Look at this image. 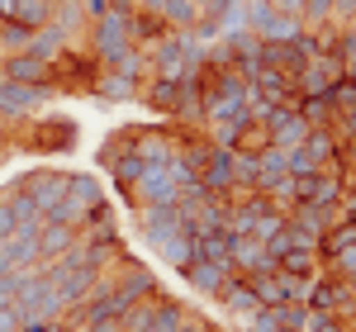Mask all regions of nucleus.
<instances>
[{"instance_id": "f257e3e1", "label": "nucleus", "mask_w": 356, "mask_h": 332, "mask_svg": "<svg viewBox=\"0 0 356 332\" xmlns=\"http://www.w3.org/2000/svg\"><path fill=\"white\" fill-rule=\"evenodd\" d=\"M134 53V38H129V15H119V10H105L100 19H95V57L100 62H110L114 72L129 62Z\"/></svg>"}, {"instance_id": "f03ea898", "label": "nucleus", "mask_w": 356, "mask_h": 332, "mask_svg": "<svg viewBox=\"0 0 356 332\" xmlns=\"http://www.w3.org/2000/svg\"><path fill=\"white\" fill-rule=\"evenodd\" d=\"M105 199H100V185H95V176H72L67 181V199L57 204V214L48 223H67V228H81L86 214L90 209H100Z\"/></svg>"}, {"instance_id": "7ed1b4c3", "label": "nucleus", "mask_w": 356, "mask_h": 332, "mask_svg": "<svg viewBox=\"0 0 356 332\" xmlns=\"http://www.w3.org/2000/svg\"><path fill=\"white\" fill-rule=\"evenodd\" d=\"M67 181H72L67 171H38V176H29V181H24V194L38 204V214H43V219H53L57 204L67 199Z\"/></svg>"}, {"instance_id": "20e7f679", "label": "nucleus", "mask_w": 356, "mask_h": 332, "mask_svg": "<svg viewBox=\"0 0 356 332\" xmlns=\"http://www.w3.org/2000/svg\"><path fill=\"white\" fill-rule=\"evenodd\" d=\"M48 81H62L67 90H95V81H100L95 57H76L72 48H67V53H62L53 67H48Z\"/></svg>"}, {"instance_id": "39448f33", "label": "nucleus", "mask_w": 356, "mask_h": 332, "mask_svg": "<svg viewBox=\"0 0 356 332\" xmlns=\"http://www.w3.org/2000/svg\"><path fill=\"white\" fill-rule=\"evenodd\" d=\"M129 199H134L138 209H171V204L181 199V190L171 185L166 171H143V181L129 185Z\"/></svg>"}, {"instance_id": "423d86ee", "label": "nucleus", "mask_w": 356, "mask_h": 332, "mask_svg": "<svg viewBox=\"0 0 356 332\" xmlns=\"http://www.w3.org/2000/svg\"><path fill=\"white\" fill-rule=\"evenodd\" d=\"M352 299H356V294L347 290V280H314V290H309V299H304V308L342 318V313L352 308Z\"/></svg>"}, {"instance_id": "0eeeda50", "label": "nucleus", "mask_w": 356, "mask_h": 332, "mask_svg": "<svg viewBox=\"0 0 356 332\" xmlns=\"http://www.w3.org/2000/svg\"><path fill=\"white\" fill-rule=\"evenodd\" d=\"M134 157L147 171H166V162L176 157V142L166 138V133H157V128H138L134 133Z\"/></svg>"}, {"instance_id": "6e6552de", "label": "nucleus", "mask_w": 356, "mask_h": 332, "mask_svg": "<svg viewBox=\"0 0 356 332\" xmlns=\"http://www.w3.org/2000/svg\"><path fill=\"white\" fill-rule=\"evenodd\" d=\"M53 90L48 85H15V81H0V114L5 119H19V114L38 110Z\"/></svg>"}, {"instance_id": "1a4fd4ad", "label": "nucleus", "mask_w": 356, "mask_h": 332, "mask_svg": "<svg viewBox=\"0 0 356 332\" xmlns=\"http://www.w3.org/2000/svg\"><path fill=\"white\" fill-rule=\"evenodd\" d=\"M261 67H271V72H280V76H300L304 67H309V53L300 48V38L295 43H261Z\"/></svg>"}, {"instance_id": "9d476101", "label": "nucleus", "mask_w": 356, "mask_h": 332, "mask_svg": "<svg viewBox=\"0 0 356 332\" xmlns=\"http://www.w3.org/2000/svg\"><path fill=\"white\" fill-rule=\"evenodd\" d=\"M181 276L191 280L195 294H209V299H219V290L228 285V280L238 276V266H214V261H191Z\"/></svg>"}, {"instance_id": "9b49d317", "label": "nucleus", "mask_w": 356, "mask_h": 332, "mask_svg": "<svg viewBox=\"0 0 356 332\" xmlns=\"http://www.w3.org/2000/svg\"><path fill=\"white\" fill-rule=\"evenodd\" d=\"M138 223H143V233H147L152 247H162V242L176 238V233H186V223H181V214H176V204H171V209H138Z\"/></svg>"}, {"instance_id": "f8f14e48", "label": "nucleus", "mask_w": 356, "mask_h": 332, "mask_svg": "<svg viewBox=\"0 0 356 332\" xmlns=\"http://www.w3.org/2000/svg\"><path fill=\"white\" fill-rule=\"evenodd\" d=\"M200 185L209 194H219V199H228V194H233V152L214 147L209 162H204V171H200Z\"/></svg>"}, {"instance_id": "ddd939ff", "label": "nucleus", "mask_w": 356, "mask_h": 332, "mask_svg": "<svg viewBox=\"0 0 356 332\" xmlns=\"http://www.w3.org/2000/svg\"><path fill=\"white\" fill-rule=\"evenodd\" d=\"M81 242V228H67V223H43L38 228V261H57Z\"/></svg>"}, {"instance_id": "4468645a", "label": "nucleus", "mask_w": 356, "mask_h": 332, "mask_svg": "<svg viewBox=\"0 0 356 332\" xmlns=\"http://www.w3.org/2000/svg\"><path fill=\"white\" fill-rule=\"evenodd\" d=\"M0 81H15V85H43L48 81V67L29 53H10L0 62Z\"/></svg>"}, {"instance_id": "2eb2a0df", "label": "nucleus", "mask_w": 356, "mask_h": 332, "mask_svg": "<svg viewBox=\"0 0 356 332\" xmlns=\"http://www.w3.org/2000/svg\"><path fill=\"white\" fill-rule=\"evenodd\" d=\"M29 57H38V62H43V67H53L57 57L67 53V33H62V28L57 24H48V28H38V33H33V38H29V48H24Z\"/></svg>"}, {"instance_id": "dca6fc26", "label": "nucleus", "mask_w": 356, "mask_h": 332, "mask_svg": "<svg viewBox=\"0 0 356 332\" xmlns=\"http://www.w3.org/2000/svg\"><path fill=\"white\" fill-rule=\"evenodd\" d=\"M57 15V0H15V24H24L29 33H38V28H48Z\"/></svg>"}, {"instance_id": "f3484780", "label": "nucleus", "mask_w": 356, "mask_h": 332, "mask_svg": "<svg viewBox=\"0 0 356 332\" xmlns=\"http://www.w3.org/2000/svg\"><path fill=\"white\" fill-rule=\"evenodd\" d=\"M157 313H162V294H147V299H138L134 308H124V318H119V332H152Z\"/></svg>"}, {"instance_id": "a211bd4d", "label": "nucleus", "mask_w": 356, "mask_h": 332, "mask_svg": "<svg viewBox=\"0 0 356 332\" xmlns=\"http://www.w3.org/2000/svg\"><path fill=\"white\" fill-rule=\"evenodd\" d=\"M219 299H223V308H233V313H243V318L261 313V299L252 294V285H247L243 276H233V280H228V285L219 290Z\"/></svg>"}, {"instance_id": "6ab92c4d", "label": "nucleus", "mask_w": 356, "mask_h": 332, "mask_svg": "<svg viewBox=\"0 0 356 332\" xmlns=\"http://www.w3.org/2000/svg\"><path fill=\"white\" fill-rule=\"evenodd\" d=\"M195 261L233 266V238H228V233H200V238H195Z\"/></svg>"}, {"instance_id": "aec40b11", "label": "nucleus", "mask_w": 356, "mask_h": 332, "mask_svg": "<svg viewBox=\"0 0 356 332\" xmlns=\"http://www.w3.org/2000/svg\"><path fill=\"white\" fill-rule=\"evenodd\" d=\"M157 256H162L171 271H186V266L195 261V233H191V228H186V233H176L171 242H162V247H157Z\"/></svg>"}, {"instance_id": "412c9836", "label": "nucleus", "mask_w": 356, "mask_h": 332, "mask_svg": "<svg viewBox=\"0 0 356 332\" xmlns=\"http://www.w3.org/2000/svg\"><path fill=\"white\" fill-rule=\"evenodd\" d=\"M275 271L280 276H300V280H318V251H285L280 261H275Z\"/></svg>"}, {"instance_id": "4be33fe9", "label": "nucleus", "mask_w": 356, "mask_h": 332, "mask_svg": "<svg viewBox=\"0 0 356 332\" xmlns=\"http://www.w3.org/2000/svg\"><path fill=\"white\" fill-rule=\"evenodd\" d=\"M95 95H100V100H138V85H134V76H124V72H105V76L95 81Z\"/></svg>"}, {"instance_id": "5701e85b", "label": "nucleus", "mask_w": 356, "mask_h": 332, "mask_svg": "<svg viewBox=\"0 0 356 332\" xmlns=\"http://www.w3.org/2000/svg\"><path fill=\"white\" fill-rule=\"evenodd\" d=\"M110 171H114V181L129 190V185H138V181H143V171H147V166L134 157V147H124V152H119V157L110 162Z\"/></svg>"}, {"instance_id": "b1692460", "label": "nucleus", "mask_w": 356, "mask_h": 332, "mask_svg": "<svg viewBox=\"0 0 356 332\" xmlns=\"http://www.w3.org/2000/svg\"><path fill=\"white\" fill-rule=\"evenodd\" d=\"M304 152L314 157L318 166H328L332 157H337V138H332L328 128H309V138H304Z\"/></svg>"}, {"instance_id": "393cba45", "label": "nucleus", "mask_w": 356, "mask_h": 332, "mask_svg": "<svg viewBox=\"0 0 356 332\" xmlns=\"http://www.w3.org/2000/svg\"><path fill=\"white\" fill-rule=\"evenodd\" d=\"M152 110H162V114H176V100H181V90H176V81H157V85H147V90H138Z\"/></svg>"}, {"instance_id": "a878e982", "label": "nucleus", "mask_w": 356, "mask_h": 332, "mask_svg": "<svg viewBox=\"0 0 356 332\" xmlns=\"http://www.w3.org/2000/svg\"><path fill=\"white\" fill-rule=\"evenodd\" d=\"M328 105H332V114H337V119L356 110V76H342V81H332Z\"/></svg>"}, {"instance_id": "bb28decb", "label": "nucleus", "mask_w": 356, "mask_h": 332, "mask_svg": "<svg viewBox=\"0 0 356 332\" xmlns=\"http://www.w3.org/2000/svg\"><path fill=\"white\" fill-rule=\"evenodd\" d=\"M285 162H290V152H280V147H261V152H257V166H261V190L271 185L275 176H285Z\"/></svg>"}, {"instance_id": "cd10ccee", "label": "nucleus", "mask_w": 356, "mask_h": 332, "mask_svg": "<svg viewBox=\"0 0 356 332\" xmlns=\"http://www.w3.org/2000/svg\"><path fill=\"white\" fill-rule=\"evenodd\" d=\"M29 38H33V33H29L24 24H15V19H0V53H5V57H10V53H24Z\"/></svg>"}, {"instance_id": "c85d7f7f", "label": "nucleus", "mask_w": 356, "mask_h": 332, "mask_svg": "<svg viewBox=\"0 0 356 332\" xmlns=\"http://www.w3.org/2000/svg\"><path fill=\"white\" fill-rule=\"evenodd\" d=\"M280 228H285V209H266V214L257 219V228H252V238H257V242L266 247V242H271Z\"/></svg>"}, {"instance_id": "c756f323", "label": "nucleus", "mask_w": 356, "mask_h": 332, "mask_svg": "<svg viewBox=\"0 0 356 332\" xmlns=\"http://www.w3.org/2000/svg\"><path fill=\"white\" fill-rule=\"evenodd\" d=\"M304 323H309V308H304V304H280V308H275V328L304 332Z\"/></svg>"}, {"instance_id": "7c9ffc66", "label": "nucleus", "mask_w": 356, "mask_h": 332, "mask_svg": "<svg viewBox=\"0 0 356 332\" xmlns=\"http://www.w3.org/2000/svg\"><path fill=\"white\" fill-rule=\"evenodd\" d=\"M166 0H110V10H119V15H134V10H143V15H162Z\"/></svg>"}, {"instance_id": "2f4dec72", "label": "nucleus", "mask_w": 356, "mask_h": 332, "mask_svg": "<svg viewBox=\"0 0 356 332\" xmlns=\"http://www.w3.org/2000/svg\"><path fill=\"white\" fill-rule=\"evenodd\" d=\"M337 62H342V72L347 76H356V28L342 38V48H337Z\"/></svg>"}, {"instance_id": "473e14b6", "label": "nucleus", "mask_w": 356, "mask_h": 332, "mask_svg": "<svg viewBox=\"0 0 356 332\" xmlns=\"http://www.w3.org/2000/svg\"><path fill=\"white\" fill-rule=\"evenodd\" d=\"M332 271H342V276H352V271H356V247L337 251V256H332Z\"/></svg>"}, {"instance_id": "72a5a7b5", "label": "nucleus", "mask_w": 356, "mask_h": 332, "mask_svg": "<svg viewBox=\"0 0 356 332\" xmlns=\"http://www.w3.org/2000/svg\"><path fill=\"white\" fill-rule=\"evenodd\" d=\"M24 323H19V313H15V304H5L0 308V332H19Z\"/></svg>"}, {"instance_id": "f704fd0d", "label": "nucleus", "mask_w": 356, "mask_h": 332, "mask_svg": "<svg viewBox=\"0 0 356 332\" xmlns=\"http://www.w3.org/2000/svg\"><path fill=\"white\" fill-rule=\"evenodd\" d=\"M86 10H90V19H100V15L110 10V0H86Z\"/></svg>"}, {"instance_id": "c9c22d12", "label": "nucleus", "mask_w": 356, "mask_h": 332, "mask_svg": "<svg viewBox=\"0 0 356 332\" xmlns=\"http://www.w3.org/2000/svg\"><path fill=\"white\" fill-rule=\"evenodd\" d=\"M332 10L337 15H356V0H332Z\"/></svg>"}, {"instance_id": "e433bc0d", "label": "nucleus", "mask_w": 356, "mask_h": 332, "mask_svg": "<svg viewBox=\"0 0 356 332\" xmlns=\"http://www.w3.org/2000/svg\"><path fill=\"white\" fill-rule=\"evenodd\" d=\"M342 119H347V138H356V110H352V114H342Z\"/></svg>"}, {"instance_id": "4c0bfd02", "label": "nucleus", "mask_w": 356, "mask_h": 332, "mask_svg": "<svg viewBox=\"0 0 356 332\" xmlns=\"http://www.w3.org/2000/svg\"><path fill=\"white\" fill-rule=\"evenodd\" d=\"M15 15V0H0V19H10Z\"/></svg>"}, {"instance_id": "58836bf2", "label": "nucleus", "mask_w": 356, "mask_h": 332, "mask_svg": "<svg viewBox=\"0 0 356 332\" xmlns=\"http://www.w3.org/2000/svg\"><path fill=\"white\" fill-rule=\"evenodd\" d=\"M86 332H119V323H95V328H86Z\"/></svg>"}, {"instance_id": "ea45409f", "label": "nucleus", "mask_w": 356, "mask_h": 332, "mask_svg": "<svg viewBox=\"0 0 356 332\" xmlns=\"http://www.w3.org/2000/svg\"><path fill=\"white\" fill-rule=\"evenodd\" d=\"M0 124H5V114H0Z\"/></svg>"}, {"instance_id": "a19ab883", "label": "nucleus", "mask_w": 356, "mask_h": 332, "mask_svg": "<svg viewBox=\"0 0 356 332\" xmlns=\"http://www.w3.org/2000/svg\"><path fill=\"white\" fill-rule=\"evenodd\" d=\"M0 62H5V53H0Z\"/></svg>"}]
</instances>
